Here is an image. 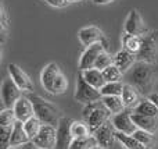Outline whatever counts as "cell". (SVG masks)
Masks as SVG:
<instances>
[{"instance_id":"1","label":"cell","mask_w":158,"mask_h":149,"mask_svg":"<svg viewBox=\"0 0 158 149\" xmlns=\"http://www.w3.org/2000/svg\"><path fill=\"white\" fill-rule=\"evenodd\" d=\"M157 81V71L153 64L136 61L129 71V84L142 94H148Z\"/></svg>"},{"instance_id":"2","label":"cell","mask_w":158,"mask_h":149,"mask_svg":"<svg viewBox=\"0 0 158 149\" xmlns=\"http://www.w3.org/2000/svg\"><path fill=\"white\" fill-rule=\"evenodd\" d=\"M29 100L32 102L33 107H35V116L38 117L42 121V124H47V125H53L57 128L58 123H60L61 117H60V110L53 105L52 102L43 99L39 95H33L31 94Z\"/></svg>"},{"instance_id":"3","label":"cell","mask_w":158,"mask_h":149,"mask_svg":"<svg viewBox=\"0 0 158 149\" xmlns=\"http://www.w3.org/2000/svg\"><path fill=\"white\" fill-rule=\"evenodd\" d=\"M111 112L106 107L103 102H96L92 105H86L83 109V119L86 120V124L89 125L90 133L97 131L101 125H104L107 121H110Z\"/></svg>"},{"instance_id":"4","label":"cell","mask_w":158,"mask_h":149,"mask_svg":"<svg viewBox=\"0 0 158 149\" xmlns=\"http://www.w3.org/2000/svg\"><path fill=\"white\" fill-rule=\"evenodd\" d=\"M137 61L148 64H158V31H153L143 38L140 52L136 55Z\"/></svg>"},{"instance_id":"5","label":"cell","mask_w":158,"mask_h":149,"mask_svg":"<svg viewBox=\"0 0 158 149\" xmlns=\"http://www.w3.org/2000/svg\"><path fill=\"white\" fill-rule=\"evenodd\" d=\"M75 99L78 102L86 105H92V103L100 102L103 99V95H101L100 89H96L94 86L89 85V84L85 81L82 72L79 71L78 78H77V89H75Z\"/></svg>"},{"instance_id":"6","label":"cell","mask_w":158,"mask_h":149,"mask_svg":"<svg viewBox=\"0 0 158 149\" xmlns=\"http://www.w3.org/2000/svg\"><path fill=\"white\" fill-rule=\"evenodd\" d=\"M103 52H108V45L96 43L86 47V50L82 53L81 59H79V71L83 72V71H87V70L94 68L96 61H97L98 56Z\"/></svg>"},{"instance_id":"7","label":"cell","mask_w":158,"mask_h":149,"mask_svg":"<svg viewBox=\"0 0 158 149\" xmlns=\"http://www.w3.org/2000/svg\"><path fill=\"white\" fill-rule=\"evenodd\" d=\"M36 149H56L57 145V128L43 124L39 134L32 139Z\"/></svg>"},{"instance_id":"8","label":"cell","mask_w":158,"mask_h":149,"mask_svg":"<svg viewBox=\"0 0 158 149\" xmlns=\"http://www.w3.org/2000/svg\"><path fill=\"white\" fill-rule=\"evenodd\" d=\"M74 120L69 117H61L57 127V145L56 149H69L74 141V137L71 133V125Z\"/></svg>"},{"instance_id":"9","label":"cell","mask_w":158,"mask_h":149,"mask_svg":"<svg viewBox=\"0 0 158 149\" xmlns=\"http://www.w3.org/2000/svg\"><path fill=\"white\" fill-rule=\"evenodd\" d=\"M115 133H117V130H115L112 121H107L106 124L101 125L97 131H94L93 135H94L98 147L106 148V149H114L115 139H117Z\"/></svg>"},{"instance_id":"10","label":"cell","mask_w":158,"mask_h":149,"mask_svg":"<svg viewBox=\"0 0 158 149\" xmlns=\"http://www.w3.org/2000/svg\"><path fill=\"white\" fill-rule=\"evenodd\" d=\"M125 33L137 35V36H142V38H144V35L147 33V27H146L142 15H140V13L136 8L129 11L128 18L125 21Z\"/></svg>"},{"instance_id":"11","label":"cell","mask_w":158,"mask_h":149,"mask_svg":"<svg viewBox=\"0 0 158 149\" xmlns=\"http://www.w3.org/2000/svg\"><path fill=\"white\" fill-rule=\"evenodd\" d=\"M112 124H114L115 130L118 133H123V134H128V135H133L139 130L137 125L135 124L133 119H132V112H128V110H123L122 113L114 114Z\"/></svg>"},{"instance_id":"12","label":"cell","mask_w":158,"mask_h":149,"mask_svg":"<svg viewBox=\"0 0 158 149\" xmlns=\"http://www.w3.org/2000/svg\"><path fill=\"white\" fill-rule=\"evenodd\" d=\"M78 38H79V41L82 42V45H85L86 47L92 46V45H96V43L107 45V39H106V36H104V32L100 28L93 27V25L82 28L78 32Z\"/></svg>"},{"instance_id":"13","label":"cell","mask_w":158,"mask_h":149,"mask_svg":"<svg viewBox=\"0 0 158 149\" xmlns=\"http://www.w3.org/2000/svg\"><path fill=\"white\" fill-rule=\"evenodd\" d=\"M21 96V89L17 86V84L11 78H6L2 84V98L4 102V107L13 109Z\"/></svg>"},{"instance_id":"14","label":"cell","mask_w":158,"mask_h":149,"mask_svg":"<svg viewBox=\"0 0 158 149\" xmlns=\"http://www.w3.org/2000/svg\"><path fill=\"white\" fill-rule=\"evenodd\" d=\"M7 68H8L10 78L17 84V86H18L21 91H28V92L33 91V86L35 85H33L32 80H31L29 75H28L21 67H18L17 64L11 63V64H8Z\"/></svg>"},{"instance_id":"15","label":"cell","mask_w":158,"mask_h":149,"mask_svg":"<svg viewBox=\"0 0 158 149\" xmlns=\"http://www.w3.org/2000/svg\"><path fill=\"white\" fill-rule=\"evenodd\" d=\"M14 113H15V117L18 121L25 123L28 121L29 119L35 117V107H33L32 102L29 100V98L21 96L17 103L14 105Z\"/></svg>"},{"instance_id":"16","label":"cell","mask_w":158,"mask_h":149,"mask_svg":"<svg viewBox=\"0 0 158 149\" xmlns=\"http://www.w3.org/2000/svg\"><path fill=\"white\" fill-rule=\"evenodd\" d=\"M58 74H61V70L58 67V64L56 63H49L46 67L43 68L40 74V81H42V85L43 88L46 89L47 92L53 94L54 92V82L57 80Z\"/></svg>"},{"instance_id":"17","label":"cell","mask_w":158,"mask_h":149,"mask_svg":"<svg viewBox=\"0 0 158 149\" xmlns=\"http://www.w3.org/2000/svg\"><path fill=\"white\" fill-rule=\"evenodd\" d=\"M136 61H137L136 55H133V53L128 52V50H125V49L119 50V52L114 56V64L121 70L122 74L131 71V68L136 64Z\"/></svg>"},{"instance_id":"18","label":"cell","mask_w":158,"mask_h":149,"mask_svg":"<svg viewBox=\"0 0 158 149\" xmlns=\"http://www.w3.org/2000/svg\"><path fill=\"white\" fill-rule=\"evenodd\" d=\"M121 98H122V100H123L125 109L132 110V112L142 102L139 98V94H137V89L135 88L133 85H131V84H123V91H122V96Z\"/></svg>"},{"instance_id":"19","label":"cell","mask_w":158,"mask_h":149,"mask_svg":"<svg viewBox=\"0 0 158 149\" xmlns=\"http://www.w3.org/2000/svg\"><path fill=\"white\" fill-rule=\"evenodd\" d=\"M132 119H133L135 124L140 130L148 131V133H156L158 131V117H148V116H142V114L132 113Z\"/></svg>"},{"instance_id":"20","label":"cell","mask_w":158,"mask_h":149,"mask_svg":"<svg viewBox=\"0 0 158 149\" xmlns=\"http://www.w3.org/2000/svg\"><path fill=\"white\" fill-rule=\"evenodd\" d=\"M31 141H32V139L29 138V135H28L27 131H25L24 123L17 121L15 124H14L13 134H11V148L28 144V142H31Z\"/></svg>"},{"instance_id":"21","label":"cell","mask_w":158,"mask_h":149,"mask_svg":"<svg viewBox=\"0 0 158 149\" xmlns=\"http://www.w3.org/2000/svg\"><path fill=\"white\" fill-rule=\"evenodd\" d=\"M82 75H83L85 81H86L89 85L94 86L96 89H101L107 84L103 77V71H100V70H97V68H92V70H87V71H83Z\"/></svg>"},{"instance_id":"22","label":"cell","mask_w":158,"mask_h":149,"mask_svg":"<svg viewBox=\"0 0 158 149\" xmlns=\"http://www.w3.org/2000/svg\"><path fill=\"white\" fill-rule=\"evenodd\" d=\"M143 45V38L137 35H131V33H125L122 36V46L125 50L133 53V55H137L142 49Z\"/></svg>"},{"instance_id":"23","label":"cell","mask_w":158,"mask_h":149,"mask_svg":"<svg viewBox=\"0 0 158 149\" xmlns=\"http://www.w3.org/2000/svg\"><path fill=\"white\" fill-rule=\"evenodd\" d=\"M101 102L106 105V107L111 112L112 114H118L122 113L125 110V105L121 96H103Z\"/></svg>"},{"instance_id":"24","label":"cell","mask_w":158,"mask_h":149,"mask_svg":"<svg viewBox=\"0 0 158 149\" xmlns=\"http://www.w3.org/2000/svg\"><path fill=\"white\" fill-rule=\"evenodd\" d=\"M132 113L142 114V116H148V117H158V107L150 99H144L139 103V106H137Z\"/></svg>"},{"instance_id":"25","label":"cell","mask_w":158,"mask_h":149,"mask_svg":"<svg viewBox=\"0 0 158 149\" xmlns=\"http://www.w3.org/2000/svg\"><path fill=\"white\" fill-rule=\"evenodd\" d=\"M96 147H98L97 141H96L94 135H89V137H82V138H74L69 149H94Z\"/></svg>"},{"instance_id":"26","label":"cell","mask_w":158,"mask_h":149,"mask_svg":"<svg viewBox=\"0 0 158 149\" xmlns=\"http://www.w3.org/2000/svg\"><path fill=\"white\" fill-rule=\"evenodd\" d=\"M115 137L123 145L126 149H146V147H143L133 135H128V134H123V133H115Z\"/></svg>"},{"instance_id":"27","label":"cell","mask_w":158,"mask_h":149,"mask_svg":"<svg viewBox=\"0 0 158 149\" xmlns=\"http://www.w3.org/2000/svg\"><path fill=\"white\" fill-rule=\"evenodd\" d=\"M122 91H123L122 81H119V82H107L100 89L103 96H122Z\"/></svg>"},{"instance_id":"28","label":"cell","mask_w":158,"mask_h":149,"mask_svg":"<svg viewBox=\"0 0 158 149\" xmlns=\"http://www.w3.org/2000/svg\"><path fill=\"white\" fill-rule=\"evenodd\" d=\"M42 125H43L42 121L36 116L24 123V128H25V131H27V134L29 135L31 139H33L36 135H38L39 131H40V128H42Z\"/></svg>"},{"instance_id":"29","label":"cell","mask_w":158,"mask_h":149,"mask_svg":"<svg viewBox=\"0 0 158 149\" xmlns=\"http://www.w3.org/2000/svg\"><path fill=\"white\" fill-rule=\"evenodd\" d=\"M133 137L146 148H151L156 144V137H154V134L148 133V131H144V130H140V128L133 134Z\"/></svg>"},{"instance_id":"30","label":"cell","mask_w":158,"mask_h":149,"mask_svg":"<svg viewBox=\"0 0 158 149\" xmlns=\"http://www.w3.org/2000/svg\"><path fill=\"white\" fill-rule=\"evenodd\" d=\"M71 133L74 138H82V137L92 135V133L89 130V125L83 121H77V120H74V123L71 125Z\"/></svg>"},{"instance_id":"31","label":"cell","mask_w":158,"mask_h":149,"mask_svg":"<svg viewBox=\"0 0 158 149\" xmlns=\"http://www.w3.org/2000/svg\"><path fill=\"white\" fill-rule=\"evenodd\" d=\"M103 77L106 82H119L122 80V72L115 64H112L106 70H103Z\"/></svg>"},{"instance_id":"32","label":"cell","mask_w":158,"mask_h":149,"mask_svg":"<svg viewBox=\"0 0 158 149\" xmlns=\"http://www.w3.org/2000/svg\"><path fill=\"white\" fill-rule=\"evenodd\" d=\"M18 121L15 117V113H14V109H7L4 107L0 113V127H10V125H14Z\"/></svg>"},{"instance_id":"33","label":"cell","mask_w":158,"mask_h":149,"mask_svg":"<svg viewBox=\"0 0 158 149\" xmlns=\"http://www.w3.org/2000/svg\"><path fill=\"white\" fill-rule=\"evenodd\" d=\"M112 64H114V57H112L108 52H103L100 56H98L97 61H96V64H94V68L103 71V70H106L107 67L112 66Z\"/></svg>"},{"instance_id":"34","label":"cell","mask_w":158,"mask_h":149,"mask_svg":"<svg viewBox=\"0 0 158 149\" xmlns=\"http://www.w3.org/2000/svg\"><path fill=\"white\" fill-rule=\"evenodd\" d=\"M14 125L10 127H0V139H2V149L11 148V134H13Z\"/></svg>"},{"instance_id":"35","label":"cell","mask_w":158,"mask_h":149,"mask_svg":"<svg viewBox=\"0 0 158 149\" xmlns=\"http://www.w3.org/2000/svg\"><path fill=\"white\" fill-rule=\"evenodd\" d=\"M67 88H68V81H67L65 75L61 72V74H58L57 80H56V82H54V92H53V94L54 95L64 94V92L67 91Z\"/></svg>"},{"instance_id":"36","label":"cell","mask_w":158,"mask_h":149,"mask_svg":"<svg viewBox=\"0 0 158 149\" xmlns=\"http://www.w3.org/2000/svg\"><path fill=\"white\" fill-rule=\"evenodd\" d=\"M7 27H8V17H7V13H6V10H4V6H3L2 7V32H3V36L6 35Z\"/></svg>"},{"instance_id":"37","label":"cell","mask_w":158,"mask_h":149,"mask_svg":"<svg viewBox=\"0 0 158 149\" xmlns=\"http://www.w3.org/2000/svg\"><path fill=\"white\" fill-rule=\"evenodd\" d=\"M47 3H49L50 6H53V7H57V8H63L65 7L67 4H68V0H46Z\"/></svg>"},{"instance_id":"38","label":"cell","mask_w":158,"mask_h":149,"mask_svg":"<svg viewBox=\"0 0 158 149\" xmlns=\"http://www.w3.org/2000/svg\"><path fill=\"white\" fill-rule=\"evenodd\" d=\"M10 149H36V147L33 145V142H28V144H24V145H19V147H14V148H10Z\"/></svg>"},{"instance_id":"39","label":"cell","mask_w":158,"mask_h":149,"mask_svg":"<svg viewBox=\"0 0 158 149\" xmlns=\"http://www.w3.org/2000/svg\"><path fill=\"white\" fill-rule=\"evenodd\" d=\"M148 99H150L151 102H153L154 105H156L157 107H158V94H157V92H154V94H151L150 96H148Z\"/></svg>"},{"instance_id":"40","label":"cell","mask_w":158,"mask_h":149,"mask_svg":"<svg viewBox=\"0 0 158 149\" xmlns=\"http://www.w3.org/2000/svg\"><path fill=\"white\" fill-rule=\"evenodd\" d=\"M97 4H107V3H111L112 0H94Z\"/></svg>"},{"instance_id":"41","label":"cell","mask_w":158,"mask_h":149,"mask_svg":"<svg viewBox=\"0 0 158 149\" xmlns=\"http://www.w3.org/2000/svg\"><path fill=\"white\" fill-rule=\"evenodd\" d=\"M69 3H79V2H82V0H68Z\"/></svg>"},{"instance_id":"42","label":"cell","mask_w":158,"mask_h":149,"mask_svg":"<svg viewBox=\"0 0 158 149\" xmlns=\"http://www.w3.org/2000/svg\"><path fill=\"white\" fill-rule=\"evenodd\" d=\"M94 149H106V148H101V147H96Z\"/></svg>"}]
</instances>
